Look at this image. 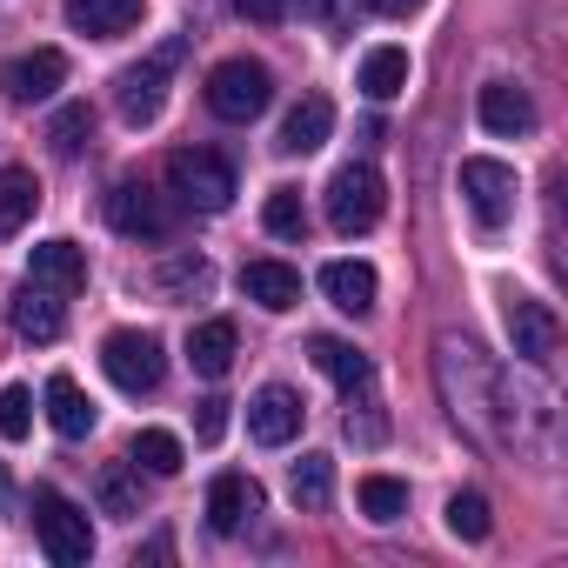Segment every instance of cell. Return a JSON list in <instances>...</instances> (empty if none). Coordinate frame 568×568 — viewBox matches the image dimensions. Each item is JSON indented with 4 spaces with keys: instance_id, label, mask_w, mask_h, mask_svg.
I'll return each instance as SVG.
<instances>
[{
    "instance_id": "cell-1",
    "label": "cell",
    "mask_w": 568,
    "mask_h": 568,
    "mask_svg": "<svg viewBox=\"0 0 568 568\" xmlns=\"http://www.w3.org/2000/svg\"><path fill=\"white\" fill-rule=\"evenodd\" d=\"M435 382L455 428L481 455H528V462L555 455V395L541 382L501 375L468 335H435Z\"/></svg>"
},
{
    "instance_id": "cell-2",
    "label": "cell",
    "mask_w": 568,
    "mask_h": 568,
    "mask_svg": "<svg viewBox=\"0 0 568 568\" xmlns=\"http://www.w3.org/2000/svg\"><path fill=\"white\" fill-rule=\"evenodd\" d=\"M181 48H187V41H161L148 61H134V68L114 74V114H121L128 128H154V121H161V108H168V74L181 68Z\"/></svg>"
},
{
    "instance_id": "cell-3",
    "label": "cell",
    "mask_w": 568,
    "mask_h": 568,
    "mask_svg": "<svg viewBox=\"0 0 568 568\" xmlns=\"http://www.w3.org/2000/svg\"><path fill=\"white\" fill-rule=\"evenodd\" d=\"M168 194L194 214H221L234 201V168L214 148H174L168 154Z\"/></svg>"
},
{
    "instance_id": "cell-4",
    "label": "cell",
    "mask_w": 568,
    "mask_h": 568,
    "mask_svg": "<svg viewBox=\"0 0 568 568\" xmlns=\"http://www.w3.org/2000/svg\"><path fill=\"white\" fill-rule=\"evenodd\" d=\"M382 207H388V187L368 161L335 168V181H328V227L335 234H368L382 221Z\"/></svg>"
},
{
    "instance_id": "cell-5",
    "label": "cell",
    "mask_w": 568,
    "mask_h": 568,
    "mask_svg": "<svg viewBox=\"0 0 568 568\" xmlns=\"http://www.w3.org/2000/svg\"><path fill=\"white\" fill-rule=\"evenodd\" d=\"M34 535H41V548H48L54 568H81L94 555V528H88V515L61 488H41L34 495Z\"/></svg>"
},
{
    "instance_id": "cell-6",
    "label": "cell",
    "mask_w": 568,
    "mask_h": 568,
    "mask_svg": "<svg viewBox=\"0 0 568 568\" xmlns=\"http://www.w3.org/2000/svg\"><path fill=\"white\" fill-rule=\"evenodd\" d=\"M267 101H274V74L247 54H234L207 74V114H221V121H254Z\"/></svg>"
},
{
    "instance_id": "cell-7",
    "label": "cell",
    "mask_w": 568,
    "mask_h": 568,
    "mask_svg": "<svg viewBox=\"0 0 568 568\" xmlns=\"http://www.w3.org/2000/svg\"><path fill=\"white\" fill-rule=\"evenodd\" d=\"M101 368H108V382H114L121 395H148V388H161L168 355H161V342H154L148 328H114V335L101 342Z\"/></svg>"
},
{
    "instance_id": "cell-8",
    "label": "cell",
    "mask_w": 568,
    "mask_h": 568,
    "mask_svg": "<svg viewBox=\"0 0 568 568\" xmlns=\"http://www.w3.org/2000/svg\"><path fill=\"white\" fill-rule=\"evenodd\" d=\"M515 168L508 161H488V154H475V161H462V201H468V214L481 221V227H508L515 221Z\"/></svg>"
},
{
    "instance_id": "cell-9",
    "label": "cell",
    "mask_w": 568,
    "mask_h": 568,
    "mask_svg": "<svg viewBox=\"0 0 568 568\" xmlns=\"http://www.w3.org/2000/svg\"><path fill=\"white\" fill-rule=\"evenodd\" d=\"M108 221H114L128 241H168V234H174V207H168L148 181H114Z\"/></svg>"
},
{
    "instance_id": "cell-10",
    "label": "cell",
    "mask_w": 568,
    "mask_h": 568,
    "mask_svg": "<svg viewBox=\"0 0 568 568\" xmlns=\"http://www.w3.org/2000/svg\"><path fill=\"white\" fill-rule=\"evenodd\" d=\"M508 342H515V355H521L528 368H548L555 348H561V322H555V308L535 302V295H508Z\"/></svg>"
},
{
    "instance_id": "cell-11",
    "label": "cell",
    "mask_w": 568,
    "mask_h": 568,
    "mask_svg": "<svg viewBox=\"0 0 568 568\" xmlns=\"http://www.w3.org/2000/svg\"><path fill=\"white\" fill-rule=\"evenodd\" d=\"M61 81H68V54H61V48H34V54H14L8 68H0V94H8L14 108L48 101Z\"/></svg>"
},
{
    "instance_id": "cell-12",
    "label": "cell",
    "mask_w": 568,
    "mask_h": 568,
    "mask_svg": "<svg viewBox=\"0 0 568 568\" xmlns=\"http://www.w3.org/2000/svg\"><path fill=\"white\" fill-rule=\"evenodd\" d=\"M302 422H308V402H302L295 388H281V382L247 402V435H254L261 448H288V442L302 435Z\"/></svg>"
},
{
    "instance_id": "cell-13",
    "label": "cell",
    "mask_w": 568,
    "mask_h": 568,
    "mask_svg": "<svg viewBox=\"0 0 568 568\" xmlns=\"http://www.w3.org/2000/svg\"><path fill=\"white\" fill-rule=\"evenodd\" d=\"M241 295L254 308H267V315H288V308H302V274L288 261H247L241 267Z\"/></svg>"
},
{
    "instance_id": "cell-14",
    "label": "cell",
    "mask_w": 568,
    "mask_h": 568,
    "mask_svg": "<svg viewBox=\"0 0 568 568\" xmlns=\"http://www.w3.org/2000/svg\"><path fill=\"white\" fill-rule=\"evenodd\" d=\"M475 114H481V128L501 134V141H521V134L535 128V101H528L515 81H488L481 101H475Z\"/></svg>"
},
{
    "instance_id": "cell-15",
    "label": "cell",
    "mask_w": 568,
    "mask_h": 568,
    "mask_svg": "<svg viewBox=\"0 0 568 568\" xmlns=\"http://www.w3.org/2000/svg\"><path fill=\"white\" fill-rule=\"evenodd\" d=\"M254 515H261V488L247 475H214V488H207V528L214 535H241Z\"/></svg>"
},
{
    "instance_id": "cell-16",
    "label": "cell",
    "mask_w": 568,
    "mask_h": 568,
    "mask_svg": "<svg viewBox=\"0 0 568 568\" xmlns=\"http://www.w3.org/2000/svg\"><path fill=\"white\" fill-rule=\"evenodd\" d=\"M8 315H14V335H21V342H41V348H48V342H61V328H68L61 295H54V288H41V281H28V288L14 295V308H8Z\"/></svg>"
},
{
    "instance_id": "cell-17",
    "label": "cell",
    "mask_w": 568,
    "mask_h": 568,
    "mask_svg": "<svg viewBox=\"0 0 568 568\" xmlns=\"http://www.w3.org/2000/svg\"><path fill=\"white\" fill-rule=\"evenodd\" d=\"M28 281H41L54 295H74V288H88V254L74 241H41L28 254Z\"/></svg>"
},
{
    "instance_id": "cell-18",
    "label": "cell",
    "mask_w": 568,
    "mask_h": 568,
    "mask_svg": "<svg viewBox=\"0 0 568 568\" xmlns=\"http://www.w3.org/2000/svg\"><path fill=\"white\" fill-rule=\"evenodd\" d=\"M308 355H315V368L342 388V395H362L368 382H375V368H368V355L355 348V342H342V335H315L308 342Z\"/></svg>"
},
{
    "instance_id": "cell-19",
    "label": "cell",
    "mask_w": 568,
    "mask_h": 568,
    "mask_svg": "<svg viewBox=\"0 0 568 568\" xmlns=\"http://www.w3.org/2000/svg\"><path fill=\"white\" fill-rule=\"evenodd\" d=\"M375 288H382V281H375L368 261H328V267H322V295H328L342 315H368V308H375Z\"/></svg>"
},
{
    "instance_id": "cell-20",
    "label": "cell",
    "mask_w": 568,
    "mask_h": 568,
    "mask_svg": "<svg viewBox=\"0 0 568 568\" xmlns=\"http://www.w3.org/2000/svg\"><path fill=\"white\" fill-rule=\"evenodd\" d=\"M148 0H68V28L74 34H94V41H114L141 21Z\"/></svg>"
},
{
    "instance_id": "cell-21",
    "label": "cell",
    "mask_w": 568,
    "mask_h": 568,
    "mask_svg": "<svg viewBox=\"0 0 568 568\" xmlns=\"http://www.w3.org/2000/svg\"><path fill=\"white\" fill-rule=\"evenodd\" d=\"M328 128H335V101H328V94H308L288 121H281V141H274V148H281V154H315V148L328 141Z\"/></svg>"
},
{
    "instance_id": "cell-22",
    "label": "cell",
    "mask_w": 568,
    "mask_h": 568,
    "mask_svg": "<svg viewBox=\"0 0 568 568\" xmlns=\"http://www.w3.org/2000/svg\"><path fill=\"white\" fill-rule=\"evenodd\" d=\"M41 207V181L28 168H0V241H14Z\"/></svg>"
},
{
    "instance_id": "cell-23",
    "label": "cell",
    "mask_w": 568,
    "mask_h": 568,
    "mask_svg": "<svg viewBox=\"0 0 568 568\" xmlns=\"http://www.w3.org/2000/svg\"><path fill=\"white\" fill-rule=\"evenodd\" d=\"M187 362H194V375L221 382V375L234 368V322H201V328H187Z\"/></svg>"
},
{
    "instance_id": "cell-24",
    "label": "cell",
    "mask_w": 568,
    "mask_h": 568,
    "mask_svg": "<svg viewBox=\"0 0 568 568\" xmlns=\"http://www.w3.org/2000/svg\"><path fill=\"white\" fill-rule=\"evenodd\" d=\"M48 422H54V435H68V442H81V435L94 428V402L81 395L74 375H54V382H48Z\"/></svg>"
},
{
    "instance_id": "cell-25",
    "label": "cell",
    "mask_w": 568,
    "mask_h": 568,
    "mask_svg": "<svg viewBox=\"0 0 568 568\" xmlns=\"http://www.w3.org/2000/svg\"><path fill=\"white\" fill-rule=\"evenodd\" d=\"M288 495H295V508H328V495H335V462L328 455H302L295 468H288Z\"/></svg>"
},
{
    "instance_id": "cell-26",
    "label": "cell",
    "mask_w": 568,
    "mask_h": 568,
    "mask_svg": "<svg viewBox=\"0 0 568 568\" xmlns=\"http://www.w3.org/2000/svg\"><path fill=\"white\" fill-rule=\"evenodd\" d=\"M408 88V54L402 48H375L368 61H362V94L368 101H395Z\"/></svg>"
},
{
    "instance_id": "cell-27",
    "label": "cell",
    "mask_w": 568,
    "mask_h": 568,
    "mask_svg": "<svg viewBox=\"0 0 568 568\" xmlns=\"http://www.w3.org/2000/svg\"><path fill=\"white\" fill-rule=\"evenodd\" d=\"M48 141H54V154H61V161H81V154H88V141H94V108H88V101H68V108L48 121Z\"/></svg>"
},
{
    "instance_id": "cell-28",
    "label": "cell",
    "mask_w": 568,
    "mask_h": 568,
    "mask_svg": "<svg viewBox=\"0 0 568 568\" xmlns=\"http://www.w3.org/2000/svg\"><path fill=\"white\" fill-rule=\"evenodd\" d=\"M362 515L368 521H402L408 515V481H395V475H362Z\"/></svg>"
},
{
    "instance_id": "cell-29",
    "label": "cell",
    "mask_w": 568,
    "mask_h": 568,
    "mask_svg": "<svg viewBox=\"0 0 568 568\" xmlns=\"http://www.w3.org/2000/svg\"><path fill=\"white\" fill-rule=\"evenodd\" d=\"M181 435H168V428H141L134 435V468H148V475H181Z\"/></svg>"
},
{
    "instance_id": "cell-30",
    "label": "cell",
    "mask_w": 568,
    "mask_h": 568,
    "mask_svg": "<svg viewBox=\"0 0 568 568\" xmlns=\"http://www.w3.org/2000/svg\"><path fill=\"white\" fill-rule=\"evenodd\" d=\"M261 221H267V234H281V241H302V234H308L302 187H274V194H267V207H261Z\"/></svg>"
},
{
    "instance_id": "cell-31",
    "label": "cell",
    "mask_w": 568,
    "mask_h": 568,
    "mask_svg": "<svg viewBox=\"0 0 568 568\" xmlns=\"http://www.w3.org/2000/svg\"><path fill=\"white\" fill-rule=\"evenodd\" d=\"M448 528H455L462 541H488V528H495V521H488V501H481L475 488H462V495L448 501Z\"/></svg>"
},
{
    "instance_id": "cell-32",
    "label": "cell",
    "mask_w": 568,
    "mask_h": 568,
    "mask_svg": "<svg viewBox=\"0 0 568 568\" xmlns=\"http://www.w3.org/2000/svg\"><path fill=\"white\" fill-rule=\"evenodd\" d=\"M101 508H108V515H121V521H128V515H141V488H134V475H128L121 462H114V468H101Z\"/></svg>"
},
{
    "instance_id": "cell-33",
    "label": "cell",
    "mask_w": 568,
    "mask_h": 568,
    "mask_svg": "<svg viewBox=\"0 0 568 568\" xmlns=\"http://www.w3.org/2000/svg\"><path fill=\"white\" fill-rule=\"evenodd\" d=\"M28 428H34V395L14 382V388H0V435L8 442H28Z\"/></svg>"
},
{
    "instance_id": "cell-34",
    "label": "cell",
    "mask_w": 568,
    "mask_h": 568,
    "mask_svg": "<svg viewBox=\"0 0 568 568\" xmlns=\"http://www.w3.org/2000/svg\"><path fill=\"white\" fill-rule=\"evenodd\" d=\"M221 428H227V402L221 395L194 402V442H221Z\"/></svg>"
},
{
    "instance_id": "cell-35",
    "label": "cell",
    "mask_w": 568,
    "mask_h": 568,
    "mask_svg": "<svg viewBox=\"0 0 568 568\" xmlns=\"http://www.w3.org/2000/svg\"><path fill=\"white\" fill-rule=\"evenodd\" d=\"M161 288H207V261H201V254H194V261L181 254L174 267H161Z\"/></svg>"
},
{
    "instance_id": "cell-36",
    "label": "cell",
    "mask_w": 568,
    "mask_h": 568,
    "mask_svg": "<svg viewBox=\"0 0 568 568\" xmlns=\"http://www.w3.org/2000/svg\"><path fill=\"white\" fill-rule=\"evenodd\" d=\"M288 8H295V0H234V14H247V21H261V28L288 21Z\"/></svg>"
},
{
    "instance_id": "cell-37",
    "label": "cell",
    "mask_w": 568,
    "mask_h": 568,
    "mask_svg": "<svg viewBox=\"0 0 568 568\" xmlns=\"http://www.w3.org/2000/svg\"><path fill=\"white\" fill-rule=\"evenodd\" d=\"M362 8H375V14H388V21H408L422 0H362Z\"/></svg>"
},
{
    "instance_id": "cell-38",
    "label": "cell",
    "mask_w": 568,
    "mask_h": 568,
    "mask_svg": "<svg viewBox=\"0 0 568 568\" xmlns=\"http://www.w3.org/2000/svg\"><path fill=\"white\" fill-rule=\"evenodd\" d=\"M0 508H8V475H0Z\"/></svg>"
}]
</instances>
